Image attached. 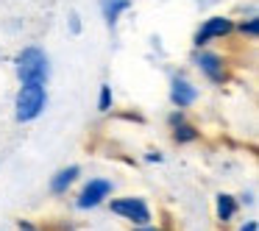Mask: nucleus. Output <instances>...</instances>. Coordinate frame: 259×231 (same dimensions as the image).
<instances>
[{
    "label": "nucleus",
    "instance_id": "obj_6",
    "mask_svg": "<svg viewBox=\"0 0 259 231\" xmlns=\"http://www.w3.org/2000/svg\"><path fill=\"white\" fill-rule=\"evenodd\" d=\"M170 98H173L176 106H190V103L198 98V89L190 84V81L176 78V81H173V92H170Z\"/></svg>",
    "mask_w": 259,
    "mask_h": 231
},
{
    "label": "nucleus",
    "instance_id": "obj_12",
    "mask_svg": "<svg viewBox=\"0 0 259 231\" xmlns=\"http://www.w3.org/2000/svg\"><path fill=\"white\" fill-rule=\"evenodd\" d=\"M98 109H101V112H109V109H112V89H109V86H103V89H101V101H98Z\"/></svg>",
    "mask_w": 259,
    "mask_h": 231
},
{
    "label": "nucleus",
    "instance_id": "obj_7",
    "mask_svg": "<svg viewBox=\"0 0 259 231\" xmlns=\"http://www.w3.org/2000/svg\"><path fill=\"white\" fill-rule=\"evenodd\" d=\"M198 67H201L212 81H223V62H220V56H214V53H201V56H198Z\"/></svg>",
    "mask_w": 259,
    "mask_h": 231
},
{
    "label": "nucleus",
    "instance_id": "obj_9",
    "mask_svg": "<svg viewBox=\"0 0 259 231\" xmlns=\"http://www.w3.org/2000/svg\"><path fill=\"white\" fill-rule=\"evenodd\" d=\"M78 178V167H67V170H59L56 178L51 181V190L56 192V195H62V192H67V187L73 184V181Z\"/></svg>",
    "mask_w": 259,
    "mask_h": 231
},
{
    "label": "nucleus",
    "instance_id": "obj_1",
    "mask_svg": "<svg viewBox=\"0 0 259 231\" xmlns=\"http://www.w3.org/2000/svg\"><path fill=\"white\" fill-rule=\"evenodd\" d=\"M42 109H45V84L25 81L17 92V120L20 123H28V120L39 117Z\"/></svg>",
    "mask_w": 259,
    "mask_h": 231
},
{
    "label": "nucleus",
    "instance_id": "obj_8",
    "mask_svg": "<svg viewBox=\"0 0 259 231\" xmlns=\"http://www.w3.org/2000/svg\"><path fill=\"white\" fill-rule=\"evenodd\" d=\"M131 6V0H101V9H103V17H106L109 25L117 23V17Z\"/></svg>",
    "mask_w": 259,
    "mask_h": 231
},
{
    "label": "nucleus",
    "instance_id": "obj_2",
    "mask_svg": "<svg viewBox=\"0 0 259 231\" xmlns=\"http://www.w3.org/2000/svg\"><path fill=\"white\" fill-rule=\"evenodd\" d=\"M17 75L20 81H39V84H45L48 78V59L45 53L39 51V48H28V51L20 53L17 59Z\"/></svg>",
    "mask_w": 259,
    "mask_h": 231
},
{
    "label": "nucleus",
    "instance_id": "obj_4",
    "mask_svg": "<svg viewBox=\"0 0 259 231\" xmlns=\"http://www.w3.org/2000/svg\"><path fill=\"white\" fill-rule=\"evenodd\" d=\"M229 31H231V23L226 17H209L206 23H203V28L198 31L195 45H206V42H212V39H223Z\"/></svg>",
    "mask_w": 259,
    "mask_h": 231
},
{
    "label": "nucleus",
    "instance_id": "obj_11",
    "mask_svg": "<svg viewBox=\"0 0 259 231\" xmlns=\"http://www.w3.org/2000/svg\"><path fill=\"white\" fill-rule=\"evenodd\" d=\"M173 136H176L179 142H192V140L198 136V131L192 128V125H187V123H181V120H179V123H176V131H173Z\"/></svg>",
    "mask_w": 259,
    "mask_h": 231
},
{
    "label": "nucleus",
    "instance_id": "obj_14",
    "mask_svg": "<svg viewBox=\"0 0 259 231\" xmlns=\"http://www.w3.org/2000/svg\"><path fill=\"white\" fill-rule=\"evenodd\" d=\"M240 231H256V223H253V220H251V223H245V225H242Z\"/></svg>",
    "mask_w": 259,
    "mask_h": 231
},
{
    "label": "nucleus",
    "instance_id": "obj_3",
    "mask_svg": "<svg viewBox=\"0 0 259 231\" xmlns=\"http://www.w3.org/2000/svg\"><path fill=\"white\" fill-rule=\"evenodd\" d=\"M112 212L120 214V217H125V220H131V223H148V220H151V212H148V206L140 198H120V201H112Z\"/></svg>",
    "mask_w": 259,
    "mask_h": 231
},
{
    "label": "nucleus",
    "instance_id": "obj_13",
    "mask_svg": "<svg viewBox=\"0 0 259 231\" xmlns=\"http://www.w3.org/2000/svg\"><path fill=\"white\" fill-rule=\"evenodd\" d=\"M242 31H245V34H253V36H256V31H259V23H256V20H251L248 25H242Z\"/></svg>",
    "mask_w": 259,
    "mask_h": 231
},
{
    "label": "nucleus",
    "instance_id": "obj_10",
    "mask_svg": "<svg viewBox=\"0 0 259 231\" xmlns=\"http://www.w3.org/2000/svg\"><path fill=\"white\" fill-rule=\"evenodd\" d=\"M234 212H237L234 198H231V195H220L218 198V217L220 220H231V217H234Z\"/></svg>",
    "mask_w": 259,
    "mask_h": 231
},
{
    "label": "nucleus",
    "instance_id": "obj_15",
    "mask_svg": "<svg viewBox=\"0 0 259 231\" xmlns=\"http://www.w3.org/2000/svg\"><path fill=\"white\" fill-rule=\"evenodd\" d=\"M140 231H156V228H140Z\"/></svg>",
    "mask_w": 259,
    "mask_h": 231
},
{
    "label": "nucleus",
    "instance_id": "obj_5",
    "mask_svg": "<svg viewBox=\"0 0 259 231\" xmlns=\"http://www.w3.org/2000/svg\"><path fill=\"white\" fill-rule=\"evenodd\" d=\"M112 192V184L109 181H103V178H95V181H90V184L84 187V192H81V198H78V206L81 209H92V206H98V203L103 201V198Z\"/></svg>",
    "mask_w": 259,
    "mask_h": 231
}]
</instances>
